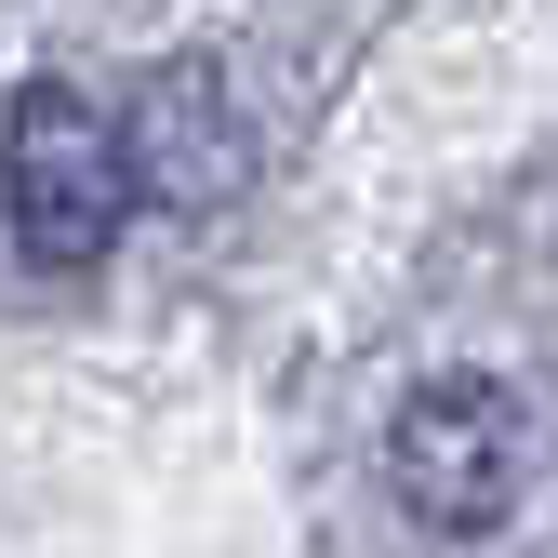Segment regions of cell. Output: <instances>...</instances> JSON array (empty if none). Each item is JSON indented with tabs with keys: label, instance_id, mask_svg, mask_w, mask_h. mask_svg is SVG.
Instances as JSON below:
<instances>
[{
	"label": "cell",
	"instance_id": "6da1fadb",
	"mask_svg": "<svg viewBox=\"0 0 558 558\" xmlns=\"http://www.w3.org/2000/svg\"><path fill=\"white\" fill-rule=\"evenodd\" d=\"M133 199H147V173H133L120 107L66 94V81H27L14 94V253L40 279H94Z\"/></svg>",
	"mask_w": 558,
	"mask_h": 558
},
{
	"label": "cell",
	"instance_id": "7a4b0ae2",
	"mask_svg": "<svg viewBox=\"0 0 558 558\" xmlns=\"http://www.w3.org/2000/svg\"><path fill=\"white\" fill-rule=\"evenodd\" d=\"M386 478H399V506L426 532L478 545L519 506V478H532V399L506 373H426L386 412Z\"/></svg>",
	"mask_w": 558,
	"mask_h": 558
},
{
	"label": "cell",
	"instance_id": "3957f363",
	"mask_svg": "<svg viewBox=\"0 0 558 558\" xmlns=\"http://www.w3.org/2000/svg\"><path fill=\"white\" fill-rule=\"evenodd\" d=\"M120 133H133V173H147V214H227L253 186V133L227 107V66H199V53L147 66V94L120 107Z\"/></svg>",
	"mask_w": 558,
	"mask_h": 558
}]
</instances>
